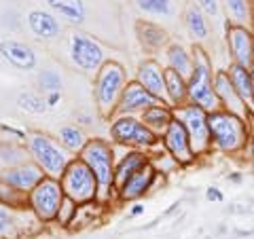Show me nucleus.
<instances>
[{
	"instance_id": "nucleus-22",
	"label": "nucleus",
	"mask_w": 254,
	"mask_h": 239,
	"mask_svg": "<svg viewBox=\"0 0 254 239\" xmlns=\"http://www.w3.org/2000/svg\"><path fill=\"white\" fill-rule=\"evenodd\" d=\"M140 121L144 123L155 135H163L165 129H168L174 121V108H170L168 104H155L142 113Z\"/></svg>"
},
{
	"instance_id": "nucleus-26",
	"label": "nucleus",
	"mask_w": 254,
	"mask_h": 239,
	"mask_svg": "<svg viewBox=\"0 0 254 239\" xmlns=\"http://www.w3.org/2000/svg\"><path fill=\"white\" fill-rule=\"evenodd\" d=\"M146 163H148V157H146L144 153H140V150L127 153V155L121 159V163L117 165V170H115V184L121 186L133 172H138L140 167H144Z\"/></svg>"
},
{
	"instance_id": "nucleus-19",
	"label": "nucleus",
	"mask_w": 254,
	"mask_h": 239,
	"mask_svg": "<svg viewBox=\"0 0 254 239\" xmlns=\"http://www.w3.org/2000/svg\"><path fill=\"white\" fill-rule=\"evenodd\" d=\"M0 55H2L9 63H13L15 68H21V70H32L36 66L34 51H32L28 45L17 43V41H2L0 43Z\"/></svg>"
},
{
	"instance_id": "nucleus-36",
	"label": "nucleus",
	"mask_w": 254,
	"mask_h": 239,
	"mask_svg": "<svg viewBox=\"0 0 254 239\" xmlns=\"http://www.w3.org/2000/svg\"><path fill=\"white\" fill-rule=\"evenodd\" d=\"M60 102V93H47V104L49 106H58Z\"/></svg>"
},
{
	"instance_id": "nucleus-6",
	"label": "nucleus",
	"mask_w": 254,
	"mask_h": 239,
	"mask_svg": "<svg viewBox=\"0 0 254 239\" xmlns=\"http://www.w3.org/2000/svg\"><path fill=\"white\" fill-rule=\"evenodd\" d=\"M125 89V70L121 63L106 61L100 70L98 83H95V100L100 104V110L108 115L115 108L117 100L123 95Z\"/></svg>"
},
{
	"instance_id": "nucleus-37",
	"label": "nucleus",
	"mask_w": 254,
	"mask_h": 239,
	"mask_svg": "<svg viewBox=\"0 0 254 239\" xmlns=\"http://www.w3.org/2000/svg\"><path fill=\"white\" fill-rule=\"evenodd\" d=\"M6 225H9V218H6V214L2 212V208H0V233L6 229Z\"/></svg>"
},
{
	"instance_id": "nucleus-41",
	"label": "nucleus",
	"mask_w": 254,
	"mask_h": 239,
	"mask_svg": "<svg viewBox=\"0 0 254 239\" xmlns=\"http://www.w3.org/2000/svg\"><path fill=\"white\" fill-rule=\"evenodd\" d=\"M246 235H252L254 237V231H250V233H246Z\"/></svg>"
},
{
	"instance_id": "nucleus-31",
	"label": "nucleus",
	"mask_w": 254,
	"mask_h": 239,
	"mask_svg": "<svg viewBox=\"0 0 254 239\" xmlns=\"http://www.w3.org/2000/svg\"><path fill=\"white\" fill-rule=\"evenodd\" d=\"M17 104L21 110H26L30 115H43L47 110V100H43L41 95H36V93H21Z\"/></svg>"
},
{
	"instance_id": "nucleus-39",
	"label": "nucleus",
	"mask_w": 254,
	"mask_h": 239,
	"mask_svg": "<svg viewBox=\"0 0 254 239\" xmlns=\"http://www.w3.org/2000/svg\"><path fill=\"white\" fill-rule=\"evenodd\" d=\"M248 148H250L252 153H254V131L250 133V142H248Z\"/></svg>"
},
{
	"instance_id": "nucleus-29",
	"label": "nucleus",
	"mask_w": 254,
	"mask_h": 239,
	"mask_svg": "<svg viewBox=\"0 0 254 239\" xmlns=\"http://www.w3.org/2000/svg\"><path fill=\"white\" fill-rule=\"evenodd\" d=\"M138 9L157 17H170L174 15V0H136Z\"/></svg>"
},
{
	"instance_id": "nucleus-5",
	"label": "nucleus",
	"mask_w": 254,
	"mask_h": 239,
	"mask_svg": "<svg viewBox=\"0 0 254 239\" xmlns=\"http://www.w3.org/2000/svg\"><path fill=\"white\" fill-rule=\"evenodd\" d=\"M83 161L89 165L95 180H98L100 195H108L110 186L115 184V170H113V150L106 142L91 140L89 144L83 148Z\"/></svg>"
},
{
	"instance_id": "nucleus-20",
	"label": "nucleus",
	"mask_w": 254,
	"mask_h": 239,
	"mask_svg": "<svg viewBox=\"0 0 254 239\" xmlns=\"http://www.w3.org/2000/svg\"><path fill=\"white\" fill-rule=\"evenodd\" d=\"M165 93H168V104L172 108L189 104V81L176 70L165 68Z\"/></svg>"
},
{
	"instance_id": "nucleus-21",
	"label": "nucleus",
	"mask_w": 254,
	"mask_h": 239,
	"mask_svg": "<svg viewBox=\"0 0 254 239\" xmlns=\"http://www.w3.org/2000/svg\"><path fill=\"white\" fill-rule=\"evenodd\" d=\"M28 26L30 30L34 32L38 38H47V41H51V38L60 36V21L55 19V15H51L49 11H30L28 15Z\"/></svg>"
},
{
	"instance_id": "nucleus-40",
	"label": "nucleus",
	"mask_w": 254,
	"mask_h": 239,
	"mask_svg": "<svg viewBox=\"0 0 254 239\" xmlns=\"http://www.w3.org/2000/svg\"><path fill=\"white\" fill-rule=\"evenodd\" d=\"M250 72H252V85H254V68H250Z\"/></svg>"
},
{
	"instance_id": "nucleus-33",
	"label": "nucleus",
	"mask_w": 254,
	"mask_h": 239,
	"mask_svg": "<svg viewBox=\"0 0 254 239\" xmlns=\"http://www.w3.org/2000/svg\"><path fill=\"white\" fill-rule=\"evenodd\" d=\"M195 4L199 6L205 15H212V17H216L218 11H220V2H218V0H195Z\"/></svg>"
},
{
	"instance_id": "nucleus-27",
	"label": "nucleus",
	"mask_w": 254,
	"mask_h": 239,
	"mask_svg": "<svg viewBox=\"0 0 254 239\" xmlns=\"http://www.w3.org/2000/svg\"><path fill=\"white\" fill-rule=\"evenodd\" d=\"M138 36H140V43L144 45V49H148V51L161 49L165 41H168V32L155 26V23H148V21L138 23Z\"/></svg>"
},
{
	"instance_id": "nucleus-24",
	"label": "nucleus",
	"mask_w": 254,
	"mask_h": 239,
	"mask_svg": "<svg viewBox=\"0 0 254 239\" xmlns=\"http://www.w3.org/2000/svg\"><path fill=\"white\" fill-rule=\"evenodd\" d=\"M165 60H168V68L176 70L180 76L189 81L193 74V51L185 49L182 45H170L165 51Z\"/></svg>"
},
{
	"instance_id": "nucleus-13",
	"label": "nucleus",
	"mask_w": 254,
	"mask_h": 239,
	"mask_svg": "<svg viewBox=\"0 0 254 239\" xmlns=\"http://www.w3.org/2000/svg\"><path fill=\"white\" fill-rule=\"evenodd\" d=\"M214 89H216V95H218L220 110H227V113L240 117V119H244V121H250L248 108H246L242 98L237 95L227 70H216V72H214Z\"/></svg>"
},
{
	"instance_id": "nucleus-7",
	"label": "nucleus",
	"mask_w": 254,
	"mask_h": 239,
	"mask_svg": "<svg viewBox=\"0 0 254 239\" xmlns=\"http://www.w3.org/2000/svg\"><path fill=\"white\" fill-rule=\"evenodd\" d=\"M110 135L127 146H136V148H150L157 144L159 135H155L148 127L140 121V119L133 117H121L110 125Z\"/></svg>"
},
{
	"instance_id": "nucleus-30",
	"label": "nucleus",
	"mask_w": 254,
	"mask_h": 239,
	"mask_svg": "<svg viewBox=\"0 0 254 239\" xmlns=\"http://www.w3.org/2000/svg\"><path fill=\"white\" fill-rule=\"evenodd\" d=\"M60 140L62 144L66 146L68 150H72V153H76V150H83L87 144H85V135L76 129V127H62L60 129Z\"/></svg>"
},
{
	"instance_id": "nucleus-8",
	"label": "nucleus",
	"mask_w": 254,
	"mask_h": 239,
	"mask_svg": "<svg viewBox=\"0 0 254 239\" xmlns=\"http://www.w3.org/2000/svg\"><path fill=\"white\" fill-rule=\"evenodd\" d=\"M30 150L38 161V165L53 178H62L64 172H66V167L70 165L66 155H64L47 135H41V133L30 135Z\"/></svg>"
},
{
	"instance_id": "nucleus-1",
	"label": "nucleus",
	"mask_w": 254,
	"mask_h": 239,
	"mask_svg": "<svg viewBox=\"0 0 254 239\" xmlns=\"http://www.w3.org/2000/svg\"><path fill=\"white\" fill-rule=\"evenodd\" d=\"M210 138H212V148L220 150L227 155H235L248 146L250 142V125L248 121L235 117L227 110H216L210 113Z\"/></svg>"
},
{
	"instance_id": "nucleus-28",
	"label": "nucleus",
	"mask_w": 254,
	"mask_h": 239,
	"mask_svg": "<svg viewBox=\"0 0 254 239\" xmlns=\"http://www.w3.org/2000/svg\"><path fill=\"white\" fill-rule=\"evenodd\" d=\"M47 4H49L55 13H60L62 17H66L72 23H83L85 21L83 0H47Z\"/></svg>"
},
{
	"instance_id": "nucleus-10",
	"label": "nucleus",
	"mask_w": 254,
	"mask_h": 239,
	"mask_svg": "<svg viewBox=\"0 0 254 239\" xmlns=\"http://www.w3.org/2000/svg\"><path fill=\"white\" fill-rule=\"evenodd\" d=\"M161 144L168 150V155L176 161L178 165H190L197 159L193 144H190V138L178 119H174L172 125L165 129V133L161 135Z\"/></svg>"
},
{
	"instance_id": "nucleus-35",
	"label": "nucleus",
	"mask_w": 254,
	"mask_h": 239,
	"mask_svg": "<svg viewBox=\"0 0 254 239\" xmlns=\"http://www.w3.org/2000/svg\"><path fill=\"white\" fill-rule=\"evenodd\" d=\"M227 180L233 182V184H242V182H244V174H242V172H231V174L227 176Z\"/></svg>"
},
{
	"instance_id": "nucleus-25",
	"label": "nucleus",
	"mask_w": 254,
	"mask_h": 239,
	"mask_svg": "<svg viewBox=\"0 0 254 239\" xmlns=\"http://www.w3.org/2000/svg\"><path fill=\"white\" fill-rule=\"evenodd\" d=\"M185 28L193 36V41H205L210 36V23L197 4H189L185 9Z\"/></svg>"
},
{
	"instance_id": "nucleus-38",
	"label": "nucleus",
	"mask_w": 254,
	"mask_h": 239,
	"mask_svg": "<svg viewBox=\"0 0 254 239\" xmlns=\"http://www.w3.org/2000/svg\"><path fill=\"white\" fill-rule=\"evenodd\" d=\"M142 212H144V205H140V203H136V205H133V208L129 210V214H131V216H140Z\"/></svg>"
},
{
	"instance_id": "nucleus-14",
	"label": "nucleus",
	"mask_w": 254,
	"mask_h": 239,
	"mask_svg": "<svg viewBox=\"0 0 254 239\" xmlns=\"http://www.w3.org/2000/svg\"><path fill=\"white\" fill-rule=\"evenodd\" d=\"M136 81L144 87L150 95H155L159 102L168 104V93H165V68L159 66L155 60H148V61L142 63Z\"/></svg>"
},
{
	"instance_id": "nucleus-9",
	"label": "nucleus",
	"mask_w": 254,
	"mask_h": 239,
	"mask_svg": "<svg viewBox=\"0 0 254 239\" xmlns=\"http://www.w3.org/2000/svg\"><path fill=\"white\" fill-rule=\"evenodd\" d=\"M62 201H64V188L53 178H45L30 193V205L43 220H51L53 216H58L62 210Z\"/></svg>"
},
{
	"instance_id": "nucleus-34",
	"label": "nucleus",
	"mask_w": 254,
	"mask_h": 239,
	"mask_svg": "<svg viewBox=\"0 0 254 239\" xmlns=\"http://www.w3.org/2000/svg\"><path fill=\"white\" fill-rule=\"evenodd\" d=\"M205 199H208V201H214V203H222L225 201V195H222V190L218 186H208L205 188Z\"/></svg>"
},
{
	"instance_id": "nucleus-12",
	"label": "nucleus",
	"mask_w": 254,
	"mask_h": 239,
	"mask_svg": "<svg viewBox=\"0 0 254 239\" xmlns=\"http://www.w3.org/2000/svg\"><path fill=\"white\" fill-rule=\"evenodd\" d=\"M70 55H72V61L85 72H93L100 66H104V51L87 34H72V38H70Z\"/></svg>"
},
{
	"instance_id": "nucleus-23",
	"label": "nucleus",
	"mask_w": 254,
	"mask_h": 239,
	"mask_svg": "<svg viewBox=\"0 0 254 239\" xmlns=\"http://www.w3.org/2000/svg\"><path fill=\"white\" fill-rule=\"evenodd\" d=\"M222 6L227 11L229 23L244 26V28L254 26V9L250 0H222Z\"/></svg>"
},
{
	"instance_id": "nucleus-18",
	"label": "nucleus",
	"mask_w": 254,
	"mask_h": 239,
	"mask_svg": "<svg viewBox=\"0 0 254 239\" xmlns=\"http://www.w3.org/2000/svg\"><path fill=\"white\" fill-rule=\"evenodd\" d=\"M157 176V170L150 163H146L144 167H140L138 172H133L129 178L119 188H121V197L123 199H138L146 193V190L153 186V180Z\"/></svg>"
},
{
	"instance_id": "nucleus-16",
	"label": "nucleus",
	"mask_w": 254,
	"mask_h": 239,
	"mask_svg": "<svg viewBox=\"0 0 254 239\" xmlns=\"http://www.w3.org/2000/svg\"><path fill=\"white\" fill-rule=\"evenodd\" d=\"M227 72H229V78H231L237 95H240L242 102L246 104V108H248L250 121L254 123V85H252L250 68H244V66H240V63L231 61L229 63V68H227Z\"/></svg>"
},
{
	"instance_id": "nucleus-2",
	"label": "nucleus",
	"mask_w": 254,
	"mask_h": 239,
	"mask_svg": "<svg viewBox=\"0 0 254 239\" xmlns=\"http://www.w3.org/2000/svg\"><path fill=\"white\" fill-rule=\"evenodd\" d=\"M189 104L203 108L205 113L220 110V102L214 89L212 61L201 47H193V74L189 78Z\"/></svg>"
},
{
	"instance_id": "nucleus-4",
	"label": "nucleus",
	"mask_w": 254,
	"mask_h": 239,
	"mask_svg": "<svg viewBox=\"0 0 254 239\" xmlns=\"http://www.w3.org/2000/svg\"><path fill=\"white\" fill-rule=\"evenodd\" d=\"M60 184L64 193L68 195V199H72L76 203H87L98 195V180H95L93 172L83 159L81 161H72L66 167Z\"/></svg>"
},
{
	"instance_id": "nucleus-32",
	"label": "nucleus",
	"mask_w": 254,
	"mask_h": 239,
	"mask_svg": "<svg viewBox=\"0 0 254 239\" xmlns=\"http://www.w3.org/2000/svg\"><path fill=\"white\" fill-rule=\"evenodd\" d=\"M38 83L47 93H60L62 89V78L55 70H43L41 76H38Z\"/></svg>"
},
{
	"instance_id": "nucleus-3",
	"label": "nucleus",
	"mask_w": 254,
	"mask_h": 239,
	"mask_svg": "<svg viewBox=\"0 0 254 239\" xmlns=\"http://www.w3.org/2000/svg\"><path fill=\"white\" fill-rule=\"evenodd\" d=\"M208 113L203 108L195 106V104H185L174 108V119L185 125V129L190 138V144L197 157L208 155L212 150V138H210V121H208Z\"/></svg>"
},
{
	"instance_id": "nucleus-11",
	"label": "nucleus",
	"mask_w": 254,
	"mask_h": 239,
	"mask_svg": "<svg viewBox=\"0 0 254 239\" xmlns=\"http://www.w3.org/2000/svg\"><path fill=\"white\" fill-rule=\"evenodd\" d=\"M227 45L233 63L244 68H254V30L233 26L227 21Z\"/></svg>"
},
{
	"instance_id": "nucleus-17",
	"label": "nucleus",
	"mask_w": 254,
	"mask_h": 239,
	"mask_svg": "<svg viewBox=\"0 0 254 239\" xmlns=\"http://www.w3.org/2000/svg\"><path fill=\"white\" fill-rule=\"evenodd\" d=\"M0 178H2L6 184H11L15 188H19V190H32V188H36L41 182L45 180L43 176V172H41V167L38 165H19V167H13V170H6L0 174Z\"/></svg>"
},
{
	"instance_id": "nucleus-15",
	"label": "nucleus",
	"mask_w": 254,
	"mask_h": 239,
	"mask_svg": "<svg viewBox=\"0 0 254 239\" xmlns=\"http://www.w3.org/2000/svg\"><path fill=\"white\" fill-rule=\"evenodd\" d=\"M155 104H163V102H159L155 95H150L144 87H142L138 81L136 83H129L123 89V95H121V102H119V110L121 113H144L146 108L155 106Z\"/></svg>"
}]
</instances>
